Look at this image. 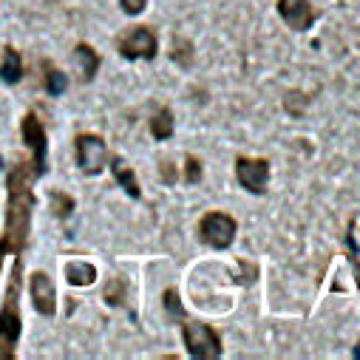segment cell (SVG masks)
<instances>
[{
  "instance_id": "cell-2",
  "label": "cell",
  "mask_w": 360,
  "mask_h": 360,
  "mask_svg": "<svg viewBox=\"0 0 360 360\" xmlns=\"http://www.w3.org/2000/svg\"><path fill=\"white\" fill-rule=\"evenodd\" d=\"M182 340L188 346V354L196 357V360H216V357H221V338L207 323H196V321L182 323Z\"/></svg>"
},
{
  "instance_id": "cell-7",
  "label": "cell",
  "mask_w": 360,
  "mask_h": 360,
  "mask_svg": "<svg viewBox=\"0 0 360 360\" xmlns=\"http://www.w3.org/2000/svg\"><path fill=\"white\" fill-rule=\"evenodd\" d=\"M278 15L284 18V23L292 32H307V29H312L318 9L309 0H278Z\"/></svg>"
},
{
  "instance_id": "cell-21",
  "label": "cell",
  "mask_w": 360,
  "mask_h": 360,
  "mask_svg": "<svg viewBox=\"0 0 360 360\" xmlns=\"http://www.w3.org/2000/svg\"><path fill=\"white\" fill-rule=\"evenodd\" d=\"M51 202H54V213L63 219V216H68L71 213V207H74V202L68 199V196H63V193H51Z\"/></svg>"
},
{
  "instance_id": "cell-20",
  "label": "cell",
  "mask_w": 360,
  "mask_h": 360,
  "mask_svg": "<svg viewBox=\"0 0 360 360\" xmlns=\"http://www.w3.org/2000/svg\"><path fill=\"white\" fill-rule=\"evenodd\" d=\"M105 301H108L111 307H117V304L125 301V284H122L120 278H114V281L105 287Z\"/></svg>"
},
{
  "instance_id": "cell-23",
  "label": "cell",
  "mask_w": 360,
  "mask_h": 360,
  "mask_svg": "<svg viewBox=\"0 0 360 360\" xmlns=\"http://www.w3.org/2000/svg\"><path fill=\"white\" fill-rule=\"evenodd\" d=\"M162 176H165V179H167V182H173V167H170V165H167V162H165V165H162Z\"/></svg>"
},
{
  "instance_id": "cell-10",
  "label": "cell",
  "mask_w": 360,
  "mask_h": 360,
  "mask_svg": "<svg viewBox=\"0 0 360 360\" xmlns=\"http://www.w3.org/2000/svg\"><path fill=\"white\" fill-rule=\"evenodd\" d=\"M111 173H114V179H117V185H120L131 199H139V196H142L136 176H134V170L128 167V162H125V159L114 156V159H111Z\"/></svg>"
},
{
  "instance_id": "cell-4",
  "label": "cell",
  "mask_w": 360,
  "mask_h": 360,
  "mask_svg": "<svg viewBox=\"0 0 360 360\" xmlns=\"http://www.w3.org/2000/svg\"><path fill=\"white\" fill-rule=\"evenodd\" d=\"M105 162H108V145L100 136H94V134L77 136V165L82 173L97 176V173H103Z\"/></svg>"
},
{
  "instance_id": "cell-9",
  "label": "cell",
  "mask_w": 360,
  "mask_h": 360,
  "mask_svg": "<svg viewBox=\"0 0 360 360\" xmlns=\"http://www.w3.org/2000/svg\"><path fill=\"white\" fill-rule=\"evenodd\" d=\"M23 139H26V145L32 148L34 165H37V170H40V176H43V173H46V131H43V125H40V120H37L34 114H29V117L23 120Z\"/></svg>"
},
{
  "instance_id": "cell-24",
  "label": "cell",
  "mask_w": 360,
  "mask_h": 360,
  "mask_svg": "<svg viewBox=\"0 0 360 360\" xmlns=\"http://www.w3.org/2000/svg\"><path fill=\"white\" fill-rule=\"evenodd\" d=\"M352 357H354V360H360V340H357V346H354V352H352Z\"/></svg>"
},
{
  "instance_id": "cell-1",
  "label": "cell",
  "mask_w": 360,
  "mask_h": 360,
  "mask_svg": "<svg viewBox=\"0 0 360 360\" xmlns=\"http://www.w3.org/2000/svg\"><path fill=\"white\" fill-rule=\"evenodd\" d=\"M20 295V261L15 266V276H12V287L6 292V304H4V312H0V346H4V360L12 357V346L18 343L20 338V309H18V298Z\"/></svg>"
},
{
  "instance_id": "cell-19",
  "label": "cell",
  "mask_w": 360,
  "mask_h": 360,
  "mask_svg": "<svg viewBox=\"0 0 360 360\" xmlns=\"http://www.w3.org/2000/svg\"><path fill=\"white\" fill-rule=\"evenodd\" d=\"M185 182L188 185H199L202 182V162L196 156H188L185 159Z\"/></svg>"
},
{
  "instance_id": "cell-22",
  "label": "cell",
  "mask_w": 360,
  "mask_h": 360,
  "mask_svg": "<svg viewBox=\"0 0 360 360\" xmlns=\"http://www.w3.org/2000/svg\"><path fill=\"white\" fill-rule=\"evenodd\" d=\"M120 6L125 15H142L145 6H148V0H120Z\"/></svg>"
},
{
  "instance_id": "cell-8",
  "label": "cell",
  "mask_w": 360,
  "mask_h": 360,
  "mask_svg": "<svg viewBox=\"0 0 360 360\" xmlns=\"http://www.w3.org/2000/svg\"><path fill=\"white\" fill-rule=\"evenodd\" d=\"M32 301H34V309L46 318H51L57 312V292H54V284L46 273H34L32 276Z\"/></svg>"
},
{
  "instance_id": "cell-12",
  "label": "cell",
  "mask_w": 360,
  "mask_h": 360,
  "mask_svg": "<svg viewBox=\"0 0 360 360\" xmlns=\"http://www.w3.org/2000/svg\"><path fill=\"white\" fill-rule=\"evenodd\" d=\"M0 79H4L6 85H18L23 79V63H20V54L6 46L4 49V63H0Z\"/></svg>"
},
{
  "instance_id": "cell-5",
  "label": "cell",
  "mask_w": 360,
  "mask_h": 360,
  "mask_svg": "<svg viewBox=\"0 0 360 360\" xmlns=\"http://www.w3.org/2000/svg\"><path fill=\"white\" fill-rule=\"evenodd\" d=\"M156 51H159V40L150 26H134L120 40V54L125 60H153Z\"/></svg>"
},
{
  "instance_id": "cell-11",
  "label": "cell",
  "mask_w": 360,
  "mask_h": 360,
  "mask_svg": "<svg viewBox=\"0 0 360 360\" xmlns=\"http://www.w3.org/2000/svg\"><path fill=\"white\" fill-rule=\"evenodd\" d=\"M65 281L71 287H91L97 281V269L88 261H68L65 264Z\"/></svg>"
},
{
  "instance_id": "cell-16",
  "label": "cell",
  "mask_w": 360,
  "mask_h": 360,
  "mask_svg": "<svg viewBox=\"0 0 360 360\" xmlns=\"http://www.w3.org/2000/svg\"><path fill=\"white\" fill-rule=\"evenodd\" d=\"M346 247H349L346 258H349V264H352V269H354V281H357V287H360V258H357V244H354V221H352L349 230H346Z\"/></svg>"
},
{
  "instance_id": "cell-6",
  "label": "cell",
  "mask_w": 360,
  "mask_h": 360,
  "mask_svg": "<svg viewBox=\"0 0 360 360\" xmlns=\"http://www.w3.org/2000/svg\"><path fill=\"white\" fill-rule=\"evenodd\" d=\"M236 179L247 193H266V182H269V162L266 159H247L238 156L236 159Z\"/></svg>"
},
{
  "instance_id": "cell-15",
  "label": "cell",
  "mask_w": 360,
  "mask_h": 360,
  "mask_svg": "<svg viewBox=\"0 0 360 360\" xmlns=\"http://www.w3.org/2000/svg\"><path fill=\"white\" fill-rule=\"evenodd\" d=\"M162 304H165L170 321H185V307H182V301H179V292L176 290H165Z\"/></svg>"
},
{
  "instance_id": "cell-13",
  "label": "cell",
  "mask_w": 360,
  "mask_h": 360,
  "mask_svg": "<svg viewBox=\"0 0 360 360\" xmlns=\"http://www.w3.org/2000/svg\"><path fill=\"white\" fill-rule=\"evenodd\" d=\"M74 60H77V65H79V71H82V79H85V82H91L94 74H97V68H100V57H97V51H94L91 46L79 43V46L74 49Z\"/></svg>"
},
{
  "instance_id": "cell-3",
  "label": "cell",
  "mask_w": 360,
  "mask_h": 360,
  "mask_svg": "<svg viewBox=\"0 0 360 360\" xmlns=\"http://www.w3.org/2000/svg\"><path fill=\"white\" fill-rule=\"evenodd\" d=\"M236 230H238L236 219L227 216V213H219V210L202 216V221H199V236L213 250H227L236 238Z\"/></svg>"
},
{
  "instance_id": "cell-14",
  "label": "cell",
  "mask_w": 360,
  "mask_h": 360,
  "mask_svg": "<svg viewBox=\"0 0 360 360\" xmlns=\"http://www.w3.org/2000/svg\"><path fill=\"white\" fill-rule=\"evenodd\" d=\"M150 134H153V139H159V142H165V139L173 136V111H170V108H159V111L153 114V120H150Z\"/></svg>"
},
{
  "instance_id": "cell-18",
  "label": "cell",
  "mask_w": 360,
  "mask_h": 360,
  "mask_svg": "<svg viewBox=\"0 0 360 360\" xmlns=\"http://www.w3.org/2000/svg\"><path fill=\"white\" fill-rule=\"evenodd\" d=\"M173 60L182 65V68H188L191 65V60H193V46L188 43V40H182L179 37L176 43H173Z\"/></svg>"
},
{
  "instance_id": "cell-17",
  "label": "cell",
  "mask_w": 360,
  "mask_h": 360,
  "mask_svg": "<svg viewBox=\"0 0 360 360\" xmlns=\"http://www.w3.org/2000/svg\"><path fill=\"white\" fill-rule=\"evenodd\" d=\"M65 88H68V77H65L63 71H49V74H46V91H49L51 97H60Z\"/></svg>"
}]
</instances>
